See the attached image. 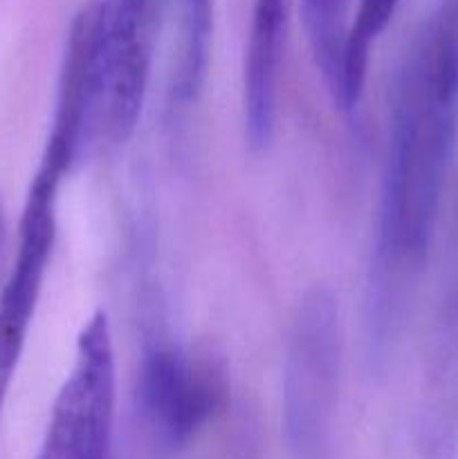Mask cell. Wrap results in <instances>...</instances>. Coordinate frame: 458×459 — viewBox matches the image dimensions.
Here are the masks:
<instances>
[{
    "label": "cell",
    "instance_id": "cell-1",
    "mask_svg": "<svg viewBox=\"0 0 458 459\" xmlns=\"http://www.w3.org/2000/svg\"><path fill=\"white\" fill-rule=\"evenodd\" d=\"M169 0H84L72 18L39 173L63 182L119 146L142 115Z\"/></svg>",
    "mask_w": 458,
    "mask_h": 459
},
{
    "label": "cell",
    "instance_id": "cell-2",
    "mask_svg": "<svg viewBox=\"0 0 458 459\" xmlns=\"http://www.w3.org/2000/svg\"><path fill=\"white\" fill-rule=\"evenodd\" d=\"M458 133V0H443L409 49L391 115L377 251L422 258L434 236Z\"/></svg>",
    "mask_w": 458,
    "mask_h": 459
},
{
    "label": "cell",
    "instance_id": "cell-3",
    "mask_svg": "<svg viewBox=\"0 0 458 459\" xmlns=\"http://www.w3.org/2000/svg\"><path fill=\"white\" fill-rule=\"evenodd\" d=\"M344 327L335 294L314 287L292 321L283 366V433L295 459H326L339 399Z\"/></svg>",
    "mask_w": 458,
    "mask_h": 459
},
{
    "label": "cell",
    "instance_id": "cell-4",
    "mask_svg": "<svg viewBox=\"0 0 458 459\" xmlns=\"http://www.w3.org/2000/svg\"><path fill=\"white\" fill-rule=\"evenodd\" d=\"M227 399L225 372L209 359L173 343L146 348L130 397V439L142 459L182 451L220 412Z\"/></svg>",
    "mask_w": 458,
    "mask_h": 459
},
{
    "label": "cell",
    "instance_id": "cell-5",
    "mask_svg": "<svg viewBox=\"0 0 458 459\" xmlns=\"http://www.w3.org/2000/svg\"><path fill=\"white\" fill-rule=\"evenodd\" d=\"M117 370L108 316L97 312L81 330L66 384L54 399L36 459H110Z\"/></svg>",
    "mask_w": 458,
    "mask_h": 459
},
{
    "label": "cell",
    "instance_id": "cell-6",
    "mask_svg": "<svg viewBox=\"0 0 458 459\" xmlns=\"http://www.w3.org/2000/svg\"><path fill=\"white\" fill-rule=\"evenodd\" d=\"M58 188L61 182L34 173L18 224L16 255L7 281L0 287V424L57 238Z\"/></svg>",
    "mask_w": 458,
    "mask_h": 459
},
{
    "label": "cell",
    "instance_id": "cell-7",
    "mask_svg": "<svg viewBox=\"0 0 458 459\" xmlns=\"http://www.w3.org/2000/svg\"><path fill=\"white\" fill-rule=\"evenodd\" d=\"M286 27L287 0H254L242 70L245 137L254 151L268 148L277 128Z\"/></svg>",
    "mask_w": 458,
    "mask_h": 459
},
{
    "label": "cell",
    "instance_id": "cell-8",
    "mask_svg": "<svg viewBox=\"0 0 458 459\" xmlns=\"http://www.w3.org/2000/svg\"><path fill=\"white\" fill-rule=\"evenodd\" d=\"M301 22L310 54L330 92L341 108L348 58L350 30H353V0H299Z\"/></svg>",
    "mask_w": 458,
    "mask_h": 459
},
{
    "label": "cell",
    "instance_id": "cell-9",
    "mask_svg": "<svg viewBox=\"0 0 458 459\" xmlns=\"http://www.w3.org/2000/svg\"><path fill=\"white\" fill-rule=\"evenodd\" d=\"M400 0H357V9L353 13V30H350L348 58H346V79L341 110H353L362 99L364 83H366L368 58L371 48L386 25L393 18Z\"/></svg>",
    "mask_w": 458,
    "mask_h": 459
},
{
    "label": "cell",
    "instance_id": "cell-10",
    "mask_svg": "<svg viewBox=\"0 0 458 459\" xmlns=\"http://www.w3.org/2000/svg\"><path fill=\"white\" fill-rule=\"evenodd\" d=\"M214 0H182V31L196 39H209L214 30Z\"/></svg>",
    "mask_w": 458,
    "mask_h": 459
},
{
    "label": "cell",
    "instance_id": "cell-11",
    "mask_svg": "<svg viewBox=\"0 0 458 459\" xmlns=\"http://www.w3.org/2000/svg\"><path fill=\"white\" fill-rule=\"evenodd\" d=\"M4 249H7V220H4L3 200H0V272H3V263H4Z\"/></svg>",
    "mask_w": 458,
    "mask_h": 459
}]
</instances>
